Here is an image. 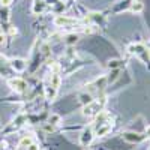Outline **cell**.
I'll use <instances>...</instances> for the list:
<instances>
[{"label": "cell", "instance_id": "cell-16", "mask_svg": "<svg viewBox=\"0 0 150 150\" xmlns=\"http://www.w3.org/2000/svg\"><path fill=\"white\" fill-rule=\"evenodd\" d=\"M47 123L53 125V126H57V125H60V123H62V117H60L59 114H50V116H48Z\"/></svg>", "mask_w": 150, "mask_h": 150}, {"label": "cell", "instance_id": "cell-28", "mask_svg": "<svg viewBox=\"0 0 150 150\" xmlns=\"http://www.w3.org/2000/svg\"><path fill=\"white\" fill-rule=\"evenodd\" d=\"M84 150H92V149H89V147H84Z\"/></svg>", "mask_w": 150, "mask_h": 150}, {"label": "cell", "instance_id": "cell-2", "mask_svg": "<svg viewBox=\"0 0 150 150\" xmlns=\"http://www.w3.org/2000/svg\"><path fill=\"white\" fill-rule=\"evenodd\" d=\"M8 86L11 87V90H14L15 93H24L27 90V83L20 77H14L8 80Z\"/></svg>", "mask_w": 150, "mask_h": 150}, {"label": "cell", "instance_id": "cell-20", "mask_svg": "<svg viewBox=\"0 0 150 150\" xmlns=\"http://www.w3.org/2000/svg\"><path fill=\"white\" fill-rule=\"evenodd\" d=\"M8 33H9L11 36H15V35L18 33V29H17L15 26H9V27H8Z\"/></svg>", "mask_w": 150, "mask_h": 150}, {"label": "cell", "instance_id": "cell-13", "mask_svg": "<svg viewBox=\"0 0 150 150\" xmlns=\"http://www.w3.org/2000/svg\"><path fill=\"white\" fill-rule=\"evenodd\" d=\"M129 9H131V12H134V14H140V12H143V9H144V5L141 2H138V0H134Z\"/></svg>", "mask_w": 150, "mask_h": 150}, {"label": "cell", "instance_id": "cell-6", "mask_svg": "<svg viewBox=\"0 0 150 150\" xmlns=\"http://www.w3.org/2000/svg\"><path fill=\"white\" fill-rule=\"evenodd\" d=\"M9 66L11 69L14 71V72H24L27 68V63H26V60L24 59H11L9 60Z\"/></svg>", "mask_w": 150, "mask_h": 150}, {"label": "cell", "instance_id": "cell-25", "mask_svg": "<svg viewBox=\"0 0 150 150\" xmlns=\"http://www.w3.org/2000/svg\"><path fill=\"white\" fill-rule=\"evenodd\" d=\"M116 66H119V60H112V62H110V68H116Z\"/></svg>", "mask_w": 150, "mask_h": 150}, {"label": "cell", "instance_id": "cell-24", "mask_svg": "<svg viewBox=\"0 0 150 150\" xmlns=\"http://www.w3.org/2000/svg\"><path fill=\"white\" fill-rule=\"evenodd\" d=\"M44 129L47 132H53L54 131V126H53V125H50V123H47V125H44Z\"/></svg>", "mask_w": 150, "mask_h": 150}, {"label": "cell", "instance_id": "cell-27", "mask_svg": "<svg viewBox=\"0 0 150 150\" xmlns=\"http://www.w3.org/2000/svg\"><path fill=\"white\" fill-rule=\"evenodd\" d=\"M15 150H26V149H23V147H20V146H18V147H17Z\"/></svg>", "mask_w": 150, "mask_h": 150}, {"label": "cell", "instance_id": "cell-29", "mask_svg": "<svg viewBox=\"0 0 150 150\" xmlns=\"http://www.w3.org/2000/svg\"><path fill=\"white\" fill-rule=\"evenodd\" d=\"M147 150H150V146H149V147H147Z\"/></svg>", "mask_w": 150, "mask_h": 150}, {"label": "cell", "instance_id": "cell-17", "mask_svg": "<svg viewBox=\"0 0 150 150\" xmlns=\"http://www.w3.org/2000/svg\"><path fill=\"white\" fill-rule=\"evenodd\" d=\"M0 21L8 23L9 21V9L5 6H0Z\"/></svg>", "mask_w": 150, "mask_h": 150}, {"label": "cell", "instance_id": "cell-4", "mask_svg": "<svg viewBox=\"0 0 150 150\" xmlns=\"http://www.w3.org/2000/svg\"><path fill=\"white\" fill-rule=\"evenodd\" d=\"M78 21L77 18H71L68 15H56L54 18V26L57 27H71V26H75Z\"/></svg>", "mask_w": 150, "mask_h": 150}, {"label": "cell", "instance_id": "cell-12", "mask_svg": "<svg viewBox=\"0 0 150 150\" xmlns=\"http://www.w3.org/2000/svg\"><path fill=\"white\" fill-rule=\"evenodd\" d=\"M56 96H57V89H54V87H51V86L45 87V98L48 99V101L56 99Z\"/></svg>", "mask_w": 150, "mask_h": 150}, {"label": "cell", "instance_id": "cell-10", "mask_svg": "<svg viewBox=\"0 0 150 150\" xmlns=\"http://www.w3.org/2000/svg\"><path fill=\"white\" fill-rule=\"evenodd\" d=\"M33 141H35V140H33V137H32V135H23V137H21V140H20V143H18V146L23 147V149H27Z\"/></svg>", "mask_w": 150, "mask_h": 150}, {"label": "cell", "instance_id": "cell-22", "mask_svg": "<svg viewBox=\"0 0 150 150\" xmlns=\"http://www.w3.org/2000/svg\"><path fill=\"white\" fill-rule=\"evenodd\" d=\"M6 44V35L5 33H0V47H3Z\"/></svg>", "mask_w": 150, "mask_h": 150}, {"label": "cell", "instance_id": "cell-19", "mask_svg": "<svg viewBox=\"0 0 150 150\" xmlns=\"http://www.w3.org/2000/svg\"><path fill=\"white\" fill-rule=\"evenodd\" d=\"M50 69L53 71V74H59V71H60V65L56 63V62H51V63H50Z\"/></svg>", "mask_w": 150, "mask_h": 150}, {"label": "cell", "instance_id": "cell-8", "mask_svg": "<svg viewBox=\"0 0 150 150\" xmlns=\"http://www.w3.org/2000/svg\"><path fill=\"white\" fill-rule=\"evenodd\" d=\"M111 128H112V122H107V123H104V125H101V126L96 128L95 135L96 137H105L107 134H110Z\"/></svg>", "mask_w": 150, "mask_h": 150}, {"label": "cell", "instance_id": "cell-11", "mask_svg": "<svg viewBox=\"0 0 150 150\" xmlns=\"http://www.w3.org/2000/svg\"><path fill=\"white\" fill-rule=\"evenodd\" d=\"M78 35L77 33H68L66 36H65V44L66 45H75L78 42Z\"/></svg>", "mask_w": 150, "mask_h": 150}, {"label": "cell", "instance_id": "cell-7", "mask_svg": "<svg viewBox=\"0 0 150 150\" xmlns=\"http://www.w3.org/2000/svg\"><path fill=\"white\" fill-rule=\"evenodd\" d=\"M26 122H27V116H26V114H18L14 120L11 122L9 128H8L6 131H17V129H20V128H21Z\"/></svg>", "mask_w": 150, "mask_h": 150}, {"label": "cell", "instance_id": "cell-26", "mask_svg": "<svg viewBox=\"0 0 150 150\" xmlns=\"http://www.w3.org/2000/svg\"><path fill=\"white\" fill-rule=\"evenodd\" d=\"M146 137H147V138H150V125H147V126H146Z\"/></svg>", "mask_w": 150, "mask_h": 150}, {"label": "cell", "instance_id": "cell-3", "mask_svg": "<svg viewBox=\"0 0 150 150\" xmlns=\"http://www.w3.org/2000/svg\"><path fill=\"white\" fill-rule=\"evenodd\" d=\"M93 138H95V131H93V125H90V126L83 129V132L80 135V144L83 147H89L92 144Z\"/></svg>", "mask_w": 150, "mask_h": 150}, {"label": "cell", "instance_id": "cell-21", "mask_svg": "<svg viewBox=\"0 0 150 150\" xmlns=\"http://www.w3.org/2000/svg\"><path fill=\"white\" fill-rule=\"evenodd\" d=\"M26 150H41V146L38 144V143H35V141H33V143H32V144H30V146H29Z\"/></svg>", "mask_w": 150, "mask_h": 150}, {"label": "cell", "instance_id": "cell-23", "mask_svg": "<svg viewBox=\"0 0 150 150\" xmlns=\"http://www.w3.org/2000/svg\"><path fill=\"white\" fill-rule=\"evenodd\" d=\"M11 3H12V0H0V6H5V8H9Z\"/></svg>", "mask_w": 150, "mask_h": 150}, {"label": "cell", "instance_id": "cell-9", "mask_svg": "<svg viewBox=\"0 0 150 150\" xmlns=\"http://www.w3.org/2000/svg\"><path fill=\"white\" fill-rule=\"evenodd\" d=\"M47 9V2H42V0H35V3L32 6V12L35 15H41L44 14Z\"/></svg>", "mask_w": 150, "mask_h": 150}, {"label": "cell", "instance_id": "cell-5", "mask_svg": "<svg viewBox=\"0 0 150 150\" xmlns=\"http://www.w3.org/2000/svg\"><path fill=\"white\" fill-rule=\"evenodd\" d=\"M122 137L125 141L132 143V144H138V143L144 141V138H146V135H141L140 132H134V131H125L122 134Z\"/></svg>", "mask_w": 150, "mask_h": 150}, {"label": "cell", "instance_id": "cell-18", "mask_svg": "<svg viewBox=\"0 0 150 150\" xmlns=\"http://www.w3.org/2000/svg\"><path fill=\"white\" fill-rule=\"evenodd\" d=\"M92 101H93V99H92V95H90V93H81V95H80V102H81L83 105L90 104Z\"/></svg>", "mask_w": 150, "mask_h": 150}, {"label": "cell", "instance_id": "cell-14", "mask_svg": "<svg viewBox=\"0 0 150 150\" xmlns=\"http://www.w3.org/2000/svg\"><path fill=\"white\" fill-rule=\"evenodd\" d=\"M60 83H62L60 75H59V74H51V78H50V86L54 87V89H59Z\"/></svg>", "mask_w": 150, "mask_h": 150}, {"label": "cell", "instance_id": "cell-1", "mask_svg": "<svg viewBox=\"0 0 150 150\" xmlns=\"http://www.w3.org/2000/svg\"><path fill=\"white\" fill-rule=\"evenodd\" d=\"M107 104V99L105 98H99V99H93L90 104H87L83 107L81 110V114L84 117H92V116H96L98 112H101L102 108L105 107Z\"/></svg>", "mask_w": 150, "mask_h": 150}, {"label": "cell", "instance_id": "cell-15", "mask_svg": "<svg viewBox=\"0 0 150 150\" xmlns=\"http://www.w3.org/2000/svg\"><path fill=\"white\" fill-rule=\"evenodd\" d=\"M89 20L90 21H95L96 24H102L104 23L102 14H98V12H90V14H89Z\"/></svg>", "mask_w": 150, "mask_h": 150}]
</instances>
